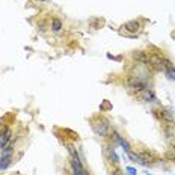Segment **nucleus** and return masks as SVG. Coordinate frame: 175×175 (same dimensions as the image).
Returning <instances> with one entry per match:
<instances>
[{
  "label": "nucleus",
  "mask_w": 175,
  "mask_h": 175,
  "mask_svg": "<svg viewBox=\"0 0 175 175\" xmlns=\"http://www.w3.org/2000/svg\"><path fill=\"white\" fill-rule=\"evenodd\" d=\"M131 59L136 62V63H142V65H146L149 63V53L148 51H143V50H134L131 53Z\"/></svg>",
  "instance_id": "obj_6"
},
{
  "label": "nucleus",
  "mask_w": 175,
  "mask_h": 175,
  "mask_svg": "<svg viewBox=\"0 0 175 175\" xmlns=\"http://www.w3.org/2000/svg\"><path fill=\"white\" fill-rule=\"evenodd\" d=\"M125 170H127V173H128V175H137V170H136L134 167H131V166H127V167H125Z\"/></svg>",
  "instance_id": "obj_15"
},
{
  "label": "nucleus",
  "mask_w": 175,
  "mask_h": 175,
  "mask_svg": "<svg viewBox=\"0 0 175 175\" xmlns=\"http://www.w3.org/2000/svg\"><path fill=\"white\" fill-rule=\"evenodd\" d=\"M140 97H142V100H143L145 103H155V104H160V103L157 101V95H155V92H154L152 88H148L146 91H143V92L140 94Z\"/></svg>",
  "instance_id": "obj_8"
},
{
  "label": "nucleus",
  "mask_w": 175,
  "mask_h": 175,
  "mask_svg": "<svg viewBox=\"0 0 175 175\" xmlns=\"http://www.w3.org/2000/svg\"><path fill=\"white\" fill-rule=\"evenodd\" d=\"M14 161V155L12 157H0V170H5L8 169Z\"/></svg>",
  "instance_id": "obj_10"
},
{
  "label": "nucleus",
  "mask_w": 175,
  "mask_h": 175,
  "mask_svg": "<svg viewBox=\"0 0 175 175\" xmlns=\"http://www.w3.org/2000/svg\"><path fill=\"white\" fill-rule=\"evenodd\" d=\"M50 29H51V32L59 33V32L63 29V21H62L59 17H53V18H51V23H50Z\"/></svg>",
  "instance_id": "obj_9"
},
{
  "label": "nucleus",
  "mask_w": 175,
  "mask_h": 175,
  "mask_svg": "<svg viewBox=\"0 0 175 175\" xmlns=\"http://www.w3.org/2000/svg\"><path fill=\"white\" fill-rule=\"evenodd\" d=\"M104 157L109 164H119V155L115 151V143L110 140L104 145Z\"/></svg>",
  "instance_id": "obj_3"
},
{
  "label": "nucleus",
  "mask_w": 175,
  "mask_h": 175,
  "mask_svg": "<svg viewBox=\"0 0 175 175\" xmlns=\"http://www.w3.org/2000/svg\"><path fill=\"white\" fill-rule=\"evenodd\" d=\"M35 2H39V3H42V2H48V0H35Z\"/></svg>",
  "instance_id": "obj_16"
},
{
  "label": "nucleus",
  "mask_w": 175,
  "mask_h": 175,
  "mask_svg": "<svg viewBox=\"0 0 175 175\" xmlns=\"http://www.w3.org/2000/svg\"><path fill=\"white\" fill-rule=\"evenodd\" d=\"M152 115H154L158 121H161V122H164V124H175L173 112H172L170 109H164V107L160 106V109H152Z\"/></svg>",
  "instance_id": "obj_2"
},
{
  "label": "nucleus",
  "mask_w": 175,
  "mask_h": 175,
  "mask_svg": "<svg viewBox=\"0 0 175 175\" xmlns=\"http://www.w3.org/2000/svg\"><path fill=\"white\" fill-rule=\"evenodd\" d=\"M14 136H12V128L5 125L3 128H0V151H2L6 145H9L12 142Z\"/></svg>",
  "instance_id": "obj_4"
},
{
  "label": "nucleus",
  "mask_w": 175,
  "mask_h": 175,
  "mask_svg": "<svg viewBox=\"0 0 175 175\" xmlns=\"http://www.w3.org/2000/svg\"><path fill=\"white\" fill-rule=\"evenodd\" d=\"M110 107H112V106L109 104V101H104V103L100 106V113H103V112H104V109H110Z\"/></svg>",
  "instance_id": "obj_14"
},
{
  "label": "nucleus",
  "mask_w": 175,
  "mask_h": 175,
  "mask_svg": "<svg viewBox=\"0 0 175 175\" xmlns=\"http://www.w3.org/2000/svg\"><path fill=\"white\" fill-rule=\"evenodd\" d=\"M122 27H124V30H125L127 33L137 35V33L140 32V29H142V23H140V20H130V21L124 23Z\"/></svg>",
  "instance_id": "obj_7"
},
{
  "label": "nucleus",
  "mask_w": 175,
  "mask_h": 175,
  "mask_svg": "<svg viewBox=\"0 0 175 175\" xmlns=\"http://www.w3.org/2000/svg\"><path fill=\"white\" fill-rule=\"evenodd\" d=\"M91 128L92 131L98 136V137H103V139H110V133H112V125H110V121L104 116H97V118H92L91 119Z\"/></svg>",
  "instance_id": "obj_1"
},
{
  "label": "nucleus",
  "mask_w": 175,
  "mask_h": 175,
  "mask_svg": "<svg viewBox=\"0 0 175 175\" xmlns=\"http://www.w3.org/2000/svg\"><path fill=\"white\" fill-rule=\"evenodd\" d=\"M110 173H112V175H122V173H121V169H119V164H112Z\"/></svg>",
  "instance_id": "obj_12"
},
{
  "label": "nucleus",
  "mask_w": 175,
  "mask_h": 175,
  "mask_svg": "<svg viewBox=\"0 0 175 175\" xmlns=\"http://www.w3.org/2000/svg\"><path fill=\"white\" fill-rule=\"evenodd\" d=\"M137 154H139V163L137 164L149 166V164L157 161V155L152 151H142V152H137Z\"/></svg>",
  "instance_id": "obj_5"
},
{
  "label": "nucleus",
  "mask_w": 175,
  "mask_h": 175,
  "mask_svg": "<svg viewBox=\"0 0 175 175\" xmlns=\"http://www.w3.org/2000/svg\"><path fill=\"white\" fill-rule=\"evenodd\" d=\"M164 74H166V77H167L169 80H173V81H175V66L164 69Z\"/></svg>",
  "instance_id": "obj_11"
},
{
  "label": "nucleus",
  "mask_w": 175,
  "mask_h": 175,
  "mask_svg": "<svg viewBox=\"0 0 175 175\" xmlns=\"http://www.w3.org/2000/svg\"><path fill=\"white\" fill-rule=\"evenodd\" d=\"M83 175H91V173H89V172H88V170H84V173H83Z\"/></svg>",
  "instance_id": "obj_17"
},
{
  "label": "nucleus",
  "mask_w": 175,
  "mask_h": 175,
  "mask_svg": "<svg viewBox=\"0 0 175 175\" xmlns=\"http://www.w3.org/2000/svg\"><path fill=\"white\" fill-rule=\"evenodd\" d=\"M36 26H38V30H39V32H45V30H47V23H45V21H42V20H41V21H38V24H36Z\"/></svg>",
  "instance_id": "obj_13"
}]
</instances>
